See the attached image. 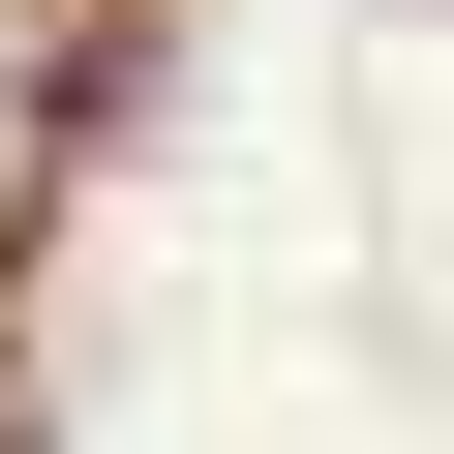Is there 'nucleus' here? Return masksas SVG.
<instances>
[]
</instances>
